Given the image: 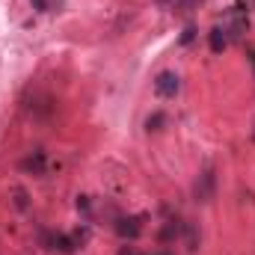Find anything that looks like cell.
Here are the masks:
<instances>
[{"instance_id":"obj_4","label":"cell","mask_w":255,"mask_h":255,"mask_svg":"<svg viewBox=\"0 0 255 255\" xmlns=\"http://www.w3.org/2000/svg\"><path fill=\"white\" fill-rule=\"evenodd\" d=\"M33 3H36V9H39V12H45V0H33Z\"/></svg>"},{"instance_id":"obj_5","label":"cell","mask_w":255,"mask_h":255,"mask_svg":"<svg viewBox=\"0 0 255 255\" xmlns=\"http://www.w3.org/2000/svg\"><path fill=\"white\" fill-rule=\"evenodd\" d=\"M119 255H136V253H133V250H122Z\"/></svg>"},{"instance_id":"obj_6","label":"cell","mask_w":255,"mask_h":255,"mask_svg":"<svg viewBox=\"0 0 255 255\" xmlns=\"http://www.w3.org/2000/svg\"><path fill=\"white\" fill-rule=\"evenodd\" d=\"M250 57H253V63H255V51H253V54H250Z\"/></svg>"},{"instance_id":"obj_1","label":"cell","mask_w":255,"mask_h":255,"mask_svg":"<svg viewBox=\"0 0 255 255\" xmlns=\"http://www.w3.org/2000/svg\"><path fill=\"white\" fill-rule=\"evenodd\" d=\"M154 89H157V95L172 98V95H178L181 80H178V74H172V71H160V74H157V80H154Z\"/></svg>"},{"instance_id":"obj_3","label":"cell","mask_w":255,"mask_h":255,"mask_svg":"<svg viewBox=\"0 0 255 255\" xmlns=\"http://www.w3.org/2000/svg\"><path fill=\"white\" fill-rule=\"evenodd\" d=\"M128 223H130V226H119V232H122V235H130V238H133V235L139 232V223H136V220H128Z\"/></svg>"},{"instance_id":"obj_7","label":"cell","mask_w":255,"mask_h":255,"mask_svg":"<svg viewBox=\"0 0 255 255\" xmlns=\"http://www.w3.org/2000/svg\"><path fill=\"white\" fill-rule=\"evenodd\" d=\"M253 136H255V130H253Z\"/></svg>"},{"instance_id":"obj_2","label":"cell","mask_w":255,"mask_h":255,"mask_svg":"<svg viewBox=\"0 0 255 255\" xmlns=\"http://www.w3.org/2000/svg\"><path fill=\"white\" fill-rule=\"evenodd\" d=\"M226 45H229L226 27H214V30H211V51H214V54H220V51H223Z\"/></svg>"}]
</instances>
